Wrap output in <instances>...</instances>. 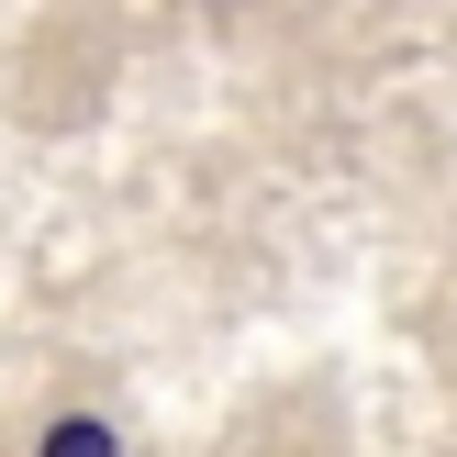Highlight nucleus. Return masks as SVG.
Returning <instances> with one entry per match:
<instances>
[{"mask_svg":"<svg viewBox=\"0 0 457 457\" xmlns=\"http://www.w3.org/2000/svg\"><path fill=\"white\" fill-rule=\"evenodd\" d=\"M45 457H112V424H56Z\"/></svg>","mask_w":457,"mask_h":457,"instance_id":"nucleus-1","label":"nucleus"}]
</instances>
